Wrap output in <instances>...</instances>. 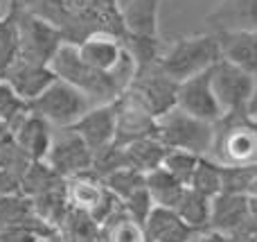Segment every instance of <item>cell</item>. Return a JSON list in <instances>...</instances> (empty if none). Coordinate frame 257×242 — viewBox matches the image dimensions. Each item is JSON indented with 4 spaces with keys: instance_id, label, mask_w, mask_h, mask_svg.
<instances>
[{
    "instance_id": "1",
    "label": "cell",
    "mask_w": 257,
    "mask_h": 242,
    "mask_svg": "<svg viewBox=\"0 0 257 242\" xmlns=\"http://www.w3.org/2000/svg\"><path fill=\"white\" fill-rule=\"evenodd\" d=\"M50 66L57 72V77L70 82L72 86L84 91L93 100V104H108L120 100L138 70L131 54H126V59L115 70H99V68L90 66V63H86L81 59L79 45L70 43V41H66L57 50Z\"/></svg>"
},
{
    "instance_id": "2",
    "label": "cell",
    "mask_w": 257,
    "mask_h": 242,
    "mask_svg": "<svg viewBox=\"0 0 257 242\" xmlns=\"http://www.w3.org/2000/svg\"><path fill=\"white\" fill-rule=\"evenodd\" d=\"M208 156L226 168L257 163V118L246 111L226 113L214 125V143Z\"/></svg>"
},
{
    "instance_id": "3",
    "label": "cell",
    "mask_w": 257,
    "mask_h": 242,
    "mask_svg": "<svg viewBox=\"0 0 257 242\" xmlns=\"http://www.w3.org/2000/svg\"><path fill=\"white\" fill-rule=\"evenodd\" d=\"M154 136L167 149H183L208 156L214 143V125L183 111L181 107H172L156 118Z\"/></svg>"
},
{
    "instance_id": "4",
    "label": "cell",
    "mask_w": 257,
    "mask_h": 242,
    "mask_svg": "<svg viewBox=\"0 0 257 242\" xmlns=\"http://www.w3.org/2000/svg\"><path fill=\"white\" fill-rule=\"evenodd\" d=\"M219 59H223V54L219 34L214 32V34H196L178 39L167 52L160 54L158 66L181 84V82L212 68Z\"/></svg>"
},
{
    "instance_id": "5",
    "label": "cell",
    "mask_w": 257,
    "mask_h": 242,
    "mask_svg": "<svg viewBox=\"0 0 257 242\" xmlns=\"http://www.w3.org/2000/svg\"><path fill=\"white\" fill-rule=\"evenodd\" d=\"M93 107V100L84 91H79L61 77H57L39 98L30 102L32 111L45 118L52 127H72Z\"/></svg>"
},
{
    "instance_id": "6",
    "label": "cell",
    "mask_w": 257,
    "mask_h": 242,
    "mask_svg": "<svg viewBox=\"0 0 257 242\" xmlns=\"http://www.w3.org/2000/svg\"><path fill=\"white\" fill-rule=\"evenodd\" d=\"M16 21H18V34H21V57L34 63H45L54 59L57 50L66 43V36L54 23L48 18L39 16L34 12L16 7Z\"/></svg>"
},
{
    "instance_id": "7",
    "label": "cell",
    "mask_w": 257,
    "mask_h": 242,
    "mask_svg": "<svg viewBox=\"0 0 257 242\" xmlns=\"http://www.w3.org/2000/svg\"><path fill=\"white\" fill-rule=\"evenodd\" d=\"M45 163L63 179H75L93 170L95 154L75 127H54Z\"/></svg>"
},
{
    "instance_id": "8",
    "label": "cell",
    "mask_w": 257,
    "mask_h": 242,
    "mask_svg": "<svg viewBox=\"0 0 257 242\" xmlns=\"http://www.w3.org/2000/svg\"><path fill=\"white\" fill-rule=\"evenodd\" d=\"M126 93L133 95L154 118H158L172 107H176L178 82L172 79L156 61L151 66L136 70Z\"/></svg>"
},
{
    "instance_id": "9",
    "label": "cell",
    "mask_w": 257,
    "mask_h": 242,
    "mask_svg": "<svg viewBox=\"0 0 257 242\" xmlns=\"http://www.w3.org/2000/svg\"><path fill=\"white\" fill-rule=\"evenodd\" d=\"M68 199H70L72 208H79V211L88 213L102 226L113 213H117L124 206L122 199L99 177H95L93 172H86V175H79L75 179H68Z\"/></svg>"
},
{
    "instance_id": "10",
    "label": "cell",
    "mask_w": 257,
    "mask_h": 242,
    "mask_svg": "<svg viewBox=\"0 0 257 242\" xmlns=\"http://www.w3.org/2000/svg\"><path fill=\"white\" fill-rule=\"evenodd\" d=\"M255 89V77L241 70L228 59H219L212 66V91L226 113L246 111L250 95Z\"/></svg>"
},
{
    "instance_id": "11",
    "label": "cell",
    "mask_w": 257,
    "mask_h": 242,
    "mask_svg": "<svg viewBox=\"0 0 257 242\" xmlns=\"http://www.w3.org/2000/svg\"><path fill=\"white\" fill-rule=\"evenodd\" d=\"M210 229L228 238H244L257 233L250 222L248 195L241 193H219L210 202Z\"/></svg>"
},
{
    "instance_id": "12",
    "label": "cell",
    "mask_w": 257,
    "mask_h": 242,
    "mask_svg": "<svg viewBox=\"0 0 257 242\" xmlns=\"http://www.w3.org/2000/svg\"><path fill=\"white\" fill-rule=\"evenodd\" d=\"M176 107L201 118V120L212 122V125H217L226 116V111L221 109V104H219L217 95L212 91V68L178 84Z\"/></svg>"
},
{
    "instance_id": "13",
    "label": "cell",
    "mask_w": 257,
    "mask_h": 242,
    "mask_svg": "<svg viewBox=\"0 0 257 242\" xmlns=\"http://www.w3.org/2000/svg\"><path fill=\"white\" fill-rule=\"evenodd\" d=\"M72 127L88 143V147L93 149L95 156L102 154L104 149L115 145L117 138V100L108 104H95Z\"/></svg>"
},
{
    "instance_id": "14",
    "label": "cell",
    "mask_w": 257,
    "mask_h": 242,
    "mask_svg": "<svg viewBox=\"0 0 257 242\" xmlns=\"http://www.w3.org/2000/svg\"><path fill=\"white\" fill-rule=\"evenodd\" d=\"M3 79H7L23 100L32 102V100H36L54 79H57V72L52 70V66H45V63L16 59V63L5 72Z\"/></svg>"
},
{
    "instance_id": "15",
    "label": "cell",
    "mask_w": 257,
    "mask_h": 242,
    "mask_svg": "<svg viewBox=\"0 0 257 242\" xmlns=\"http://www.w3.org/2000/svg\"><path fill=\"white\" fill-rule=\"evenodd\" d=\"M12 131L16 136V143L21 147V152L30 161H45L50 143H52V131H54V127L45 118H41L39 113H34L30 109V113Z\"/></svg>"
},
{
    "instance_id": "16",
    "label": "cell",
    "mask_w": 257,
    "mask_h": 242,
    "mask_svg": "<svg viewBox=\"0 0 257 242\" xmlns=\"http://www.w3.org/2000/svg\"><path fill=\"white\" fill-rule=\"evenodd\" d=\"M217 34L223 59L257 79V30H223Z\"/></svg>"
},
{
    "instance_id": "17",
    "label": "cell",
    "mask_w": 257,
    "mask_h": 242,
    "mask_svg": "<svg viewBox=\"0 0 257 242\" xmlns=\"http://www.w3.org/2000/svg\"><path fill=\"white\" fill-rule=\"evenodd\" d=\"M77 45L81 59L99 70H115L128 54L122 41L113 34H93Z\"/></svg>"
},
{
    "instance_id": "18",
    "label": "cell",
    "mask_w": 257,
    "mask_h": 242,
    "mask_svg": "<svg viewBox=\"0 0 257 242\" xmlns=\"http://www.w3.org/2000/svg\"><path fill=\"white\" fill-rule=\"evenodd\" d=\"M145 233L149 242H187L196 231L185 224L176 211L156 206L145 222Z\"/></svg>"
},
{
    "instance_id": "19",
    "label": "cell",
    "mask_w": 257,
    "mask_h": 242,
    "mask_svg": "<svg viewBox=\"0 0 257 242\" xmlns=\"http://www.w3.org/2000/svg\"><path fill=\"white\" fill-rule=\"evenodd\" d=\"M120 147H122V156H124V166L142 172V175L158 170L169 152L156 136H140V138L128 140Z\"/></svg>"
},
{
    "instance_id": "20",
    "label": "cell",
    "mask_w": 257,
    "mask_h": 242,
    "mask_svg": "<svg viewBox=\"0 0 257 242\" xmlns=\"http://www.w3.org/2000/svg\"><path fill=\"white\" fill-rule=\"evenodd\" d=\"M208 21L217 32L257 30V0H223Z\"/></svg>"
},
{
    "instance_id": "21",
    "label": "cell",
    "mask_w": 257,
    "mask_h": 242,
    "mask_svg": "<svg viewBox=\"0 0 257 242\" xmlns=\"http://www.w3.org/2000/svg\"><path fill=\"white\" fill-rule=\"evenodd\" d=\"M59 233H61L63 242H108L102 224H97L88 213L72 206L63 217Z\"/></svg>"
},
{
    "instance_id": "22",
    "label": "cell",
    "mask_w": 257,
    "mask_h": 242,
    "mask_svg": "<svg viewBox=\"0 0 257 242\" xmlns=\"http://www.w3.org/2000/svg\"><path fill=\"white\" fill-rule=\"evenodd\" d=\"M158 3L160 0H128L122 9L126 34L138 36H158Z\"/></svg>"
},
{
    "instance_id": "23",
    "label": "cell",
    "mask_w": 257,
    "mask_h": 242,
    "mask_svg": "<svg viewBox=\"0 0 257 242\" xmlns=\"http://www.w3.org/2000/svg\"><path fill=\"white\" fill-rule=\"evenodd\" d=\"M147 188H149L156 206H165V208L176 211V206L183 199V195H185L187 186L181 184L172 172H167L163 166H160L158 170H154V172L147 175Z\"/></svg>"
},
{
    "instance_id": "24",
    "label": "cell",
    "mask_w": 257,
    "mask_h": 242,
    "mask_svg": "<svg viewBox=\"0 0 257 242\" xmlns=\"http://www.w3.org/2000/svg\"><path fill=\"white\" fill-rule=\"evenodd\" d=\"M210 202H212L210 197L196 193L194 188L187 186L185 195H183V199L176 206V213L194 231H205V229H210Z\"/></svg>"
},
{
    "instance_id": "25",
    "label": "cell",
    "mask_w": 257,
    "mask_h": 242,
    "mask_svg": "<svg viewBox=\"0 0 257 242\" xmlns=\"http://www.w3.org/2000/svg\"><path fill=\"white\" fill-rule=\"evenodd\" d=\"M104 231H106L108 242H149L145 224L138 222L124 206L104 222Z\"/></svg>"
},
{
    "instance_id": "26",
    "label": "cell",
    "mask_w": 257,
    "mask_h": 242,
    "mask_svg": "<svg viewBox=\"0 0 257 242\" xmlns=\"http://www.w3.org/2000/svg\"><path fill=\"white\" fill-rule=\"evenodd\" d=\"M21 57V34H18V21H16V7L12 14L0 18V77L16 63Z\"/></svg>"
},
{
    "instance_id": "27",
    "label": "cell",
    "mask_w": 257,
    "mask_h": 242,
    "mask_svg": "<svg viewBox=\"0 0 257 242\" xmlns=\"http://www.w3.org/2000/svg\"><path fill=\"white\" fill-rule=\"evenodd\" d=\"M190 188L210 199L217 197L219 193H223V166L214 161L212 156H201L194 177L190 181Z\"/></svg>"
},
{
    "instance_id": "28",
    "label": "cell",
    "mask_w": 257,
    "mask_h": 242,
    "mask_svg": "<svg viewBox=\"0 0 257 242\" xmlns=\"http://www.w3.org/2000/svg\"><path fill=\"white\" fill-rule=\"evenodd\" d=\"M27 113H30V102L23 100L14 91V86L0 77V122H5L14 129Z\"/></svg>"
},
{
    "instance_id": "29",
    "label": "cell",
    "mask_w": 257,
    "mask_h": 242,
    "mask_svg": "<svg viewBox=\"0 0 257 242\" xmlns=\"http://www.w3.org/2000/svg\"><path fill=\"white\" fill-rule=\"evenodd\" d=\"M102 181L122 199V202H124V199H128L133 193H138L140 188H145L147 186V175L133 170V168H120V170L106 175Z\"/></svg>"
},
{
    "instance_id": "30",
    "label": "cell",
    "mask_w": 257,
    "mask_h": 242,
    "mask_svg": "<svg viewBox=\"0 0 257 242\" xmlns=\"http://www.w3.org/2000/svg\"><path fill=\"white\" fill-rule=\"evenodd\" d=\"M27 166H30V158L21 152L12 127L0 122V168H14V170L25 172Z\"/></svg>"
},
{
    "instance_id": "31",
    "label": "cell",
    "mask_w": 257,
    "mask_h": 242,
    "mask_svg": "<svg viewBox=\"0 0 257 242\" xmlns=\"http://www.w3.org/2000/svg\"><path fill=\"white\" fill-rule=\"evenodd\" d=\"M199 158H201L199 154L183 152V149H169L167 156H165V161H163V168L167 172H172L181 184L190 186L196 166H199Z\"/></svg>"
},
{
    "instance_id": "32",
    "label": "cell",
    "mask_w": 257,
    "mask_h": 242,
    "mask_svg": "<svg viewBox=\"0 0 257 242\" xmlns=\"http://www.w3.org/2000/svg\"><path fill=\"white\" fill-rule=\"evenodd\" d=\"M124 208L128 213H131L133 217H136L138 222H142L145 224L147 222V217L151 215V211L156 208V202H154V197H151V193H149V188H140L138 193H133L128 199H124Z\"/></svg>"
},
{
    "instance_id": "33",
    "label": "cell",
    "mask_w": 257,
    "mask_h": 242,
    "mask_svg": "<svg viewBox=\"0 0 257 242\" xmlns=\"http://www.w3.org/2000/svg\"><path fill=\"white\" fill-rule=\"evenodd\" d=\"M246 113L250 118H257V79H255V89H253V95H250L248 104H246Z\"/></svg>"
},
{
    "instance_id": "34",
    "label": "cell",
    "mask_w": 257,
    "mask_h": 242,
    "mask_svg": "<svg viewBox=\"0 0 257 242\" xmlns=\"http://www.w3.org/2000/svg\"><path fill=\"white\" fill-rule=\"evenodd\" d=\"M248 206H250V222H253L257 231V197H248Z\"/></svg>"
},
{
    "instance_id": "35",
    "label": "cell",
    "mask_w": 257,
    "mask_h": 242,
    "mask_svg": "<svg viewBox=\"0 0 257 242\" xmlns=\"http://www.w3.org/2000/svg\"><path fill=\"white\" fill-rule=\"evenodd\" d=\"M5 16H7V14H0V18H5Z\"/></svg>"
}]
</instances>
